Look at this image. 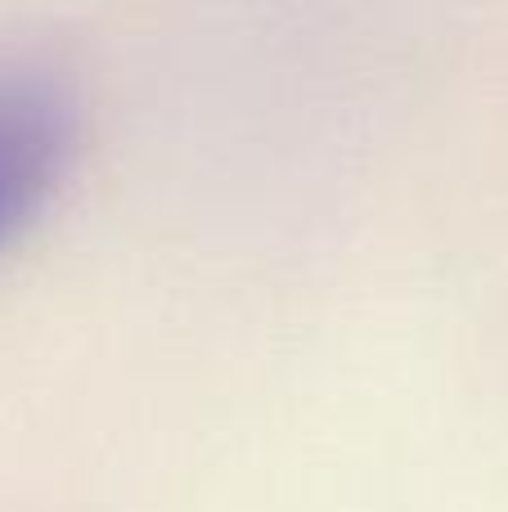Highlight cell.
Segmentation results:
<instances>
[{"mask_svg":"<svg viewBox=\"0 0 508 512\" xmlns=\"http://www.w3.org/2000/svg\"><path fill=\"white\" fill-rule=\"evenodd\" d=\"M72 149V117L59 90L0 77V248L27 230L54 194Z\"/></svg>","mask_w":508,"mask_h":512,"instance_id":"1","label":"cell"}]
</instances>
